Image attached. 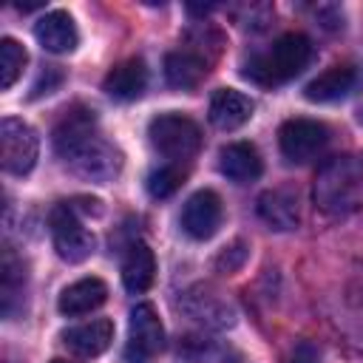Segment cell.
I'll use <instances>...</instances> for the list:
<instances>
[{
	"mask_svg": "<svg viewBox=\"0 0 363 363\" xmlns=\"http://www.w3.org/2000/svg\"><path fill=\"white\" fill-rule=\"evenodd\" d=\"M224 207L216 190H196L182 207V230L193 241H207L218 233Z\"/></svg>",
	"mask_w": 363,
	"mask_h": 363,
	"instance_id": "9c48e42d",
	"label": "cell"
},
{
	"mask_svg": "<svg viewBox=\"0 0 363 363\" xmlns=\"http://www.w3.org/2000/svg\"><path fill=\"white\" fill-rule=\"evenodd\" d=\"M147 85V65L145 60L133 57V60H125L119 65H113L102 82V91L111 96V99H119V102H130L136 96H142Z\"/></svg>",
	"mask_w": 363,
	"mask_h": 363,
	"instance_id": "2e32d148",
	"label": "cell"
},
{
	"mask_svg": "<svg viewBox=\"0 0 363 363\" xmlns=\"http://www.w3.org/2000/svg\"><path fill=\"white\" fill-rule=\"evenodd\" d=\"M34 37L37 43L51 51V54H68L79 45V31H77V23L68 11H48L37 20L34 26Z\"/></svg>",
	"mask_w": 363,
	"mask_h": 363,
	"instance_id": "7c38bea8",
	"label": "cell"
},
{
	"mask_svg": "<svg viewBox=\"0 0 363 363\" xmlns=\"http://www.w3.org/2000/svg\"><path fill=\"white\" fill-rule=\"evenodd\" d=\"M326 142H329V128L318 119H286L278 130L281 153L295 164L315 159L326 147Z\"/></svg>",
	"mask_w": 363,
	"mask_h": 363,
	"instance_id": "52a82bcc",
	"label": "cell"
},
{
	"mask_svg": "<svg viewBox=\"0 0 363 363\" xmlns=\"http://www.w3.org/2000/svg\"><path fill=\"white\" fill-rule=\"evenodd\" d=\"M292 363H320V349L309 340L298 343L295 352H292Z\"/></svg>",
	"mask_w": 363,
	"mask_h": 363,
	"instance_id": "4316f807",
	"label": "cell"
},
{
	"mask_svg": "<svg viewBox=\"0 0 363 363\" xmlns=\"http://www.w3.org/2000/svg\"><path fill=\"white\" fill-rule=\"evenodd\" d=\"M357 79L360 77H357L354 65H346V62L343 65H332V68H326L323 74H318L315 79L306 82L303 96L309 102H335V99L349 96L354 91Z\"/></svg>",
	"mask_w": 363,
	"mask_h": 363,
	"instance_id": "5bb4252c",
	"label": "cell"
},
{
	"mask_svg": "<svg viewBox=\"0 0 363 363\" xmlns=\"http://www.w3.org/2000/svg\"><path fill=\"white\" fill-rule=\"evenodd\" d=\"M96 133H99V130H96V116H94V111L77 105V108L65 111V116L57 122L51 142H54V150H57L62 159H68L74 150H79V147H82L91 136H96Z\"/></svg>",
	"mask_w": 363,
	"mask_h": 363,
	"instance_id": "30bf717a",
	"label": "cell"
},
{
	"mask_svg": "<svg viewBox=\"0 0 363 363\" xmlns=\"http://www.w3.org/2000/svg\"><path fill=\"white\" fill-rule=\"evenodd\" d=\"M309 57H312L309 37L301 31H289L278 37L267 51L255 54L244 65V77L258 85H281V82H289L295 74H301Z\"/></svg>",
	"mask_w": 363,
	"mask_h": 363,
	"instance_id": "7a4b0ae2",
	"label": "cell"
},
{
	"mask_svg": "<svg viewBox=\"0 0 363 363\" xmlns=\"http://www.w3.org/2000/svg\"><path fill=\"white\" fill-rule=\"evenodd\" d=\"M258 216L269 224V230H278V233L295 230L298 221H301V207H298L295 187L281 184V187L264 190L258 196Z\"/></svg>",
	"mask_w": 363,
	"mask_h": 363,
	"instance_id": "8fae6325",
	"label": "cell"
},
{
	"mask_svg": "<svg viewBox=\"0 0 363 363\" xmlns=\"http://www.w3.org/2000/svg\"><path fill=\"white\" fill-rule=\"evenodd\" d=\"M105 301H108V286L102 278H79L60 292L57 309L68 318H77V315H88L99 309Z\"/></svg>",
	"mask_w": 363,
	"mask_h": 363,
	"instance_id": "9a60e30c",
	"label": "cell"
},
{
	"mask_svg": "<svg viewBox=\"0 0 363 363\" xmlns=\"http://www.w3.org/2000/svg\"><path fill=\"white\" fill-rule=\"evenodd\" d=\"M150 145L167 159H187L201 147V130L190 116L159 113L147 125Z\"/></svg>",
	"mask_w": 363,
	"mask_h": 363,
	"instance_id": "3957f363",
	"label": "cell"
},
{
	"mask_svg": "<svg viewBox=\"0 0 363 363\" xmlns=\"http://www.w3.org/2000/svg\"><path fill=\"white\" fill-rule=\"evenodd\" d=\"M252 99L235 88H218L210 99V122L218 130H235L252 116Z\"/></svg>",
	"mask_w": 363,
	"mask_h": 363,
	"instance_id": "e0dca14e",
	"label": "cell"
},
{
	"mask_svg": "<svg viewBox=\"0 0 363 363\" xmlns=\"http://www.w3.org/2000/svg\"><path fill=\"white\" fill-rule=\"evenodd\" d=\"M79 176L91 179V182H111L113 176H119L122 170V153L108 142L102 139L99 133L91 136L79 150H74L68 159H65Z\"/></svg>",
	"mask_w": 363,
	"mask_h": 363,
	"instance_id": "ba28073f",
	"label": "cell"
},
{
	"mask_svg": "<svg viewBox=\"0 0 363 363\" xmlns=\"http://www.w3.org/2000/svg\"><path fill=\"white\" fill-rule=\"evenodd\" d=\"M48 227H51V241L54 250L62 261L68 264H79L85 258H91L96 238L94 233L79 221V216L74 213L71 204H57L48 216Z\"/></svg>",
	"mask_w": 363,
	"mask_h": 363,
	"instance_id": "277c9868",
	"label": "cell"
},
{
	"mask_svg": "<svg viewBox=\"0 0 363 363\" xmlns=\"http://www.w3.org/2000/svg\"><path fill=\"white\" fill-rule=\"evenodd\" d=\"M218 170L235 184H250L264 173L261 153L250 142H230L218 150Z\"/></svg>",
	"mask_w": 363,
	"mask_h": 363,
	"instance_id": "4fadbf2b",
	"label": "cell"
},
{
	"mask_svg": "<svg viewBox=\"0 0 363 363\" xmlns=\"http://www.w3.org/2000/svg\"><path fill=\"white\" fill-rule=\"evenodd\" d=\"M26 62H28L26 48H23L17 40L3 37V40H0V88H3V91H9V88L17 82V77H20L23 68H26Z\"/></svg>",
	"mask_w": 363,
	"mask_h": 363,
	"instance_id": "603a6c76",
	"label": "cell"
},
{
	"mask_svg": "<svg viewBox=\"0 0 363 363\" xmlns=\"http://www.w3.org/2000/svg\"><path fill=\"white\" fill-rule=\"evenodd\" d=\"M207 74V60L199 51H170L164 57V79L173 88L190 91Z\"/></svg>",
	"mask_w": 363,
	"mask_h": 363,
	"instance_id": "ffe728a7",
	"label": "cell"
},
{
	"mask_svg": "<svg viewBox=\"0 0 363 363\" xmlns=\"http://www.w3.org/2000/svg\"><path fill=\"white\" fill-rule=\"evenodd\" d=\"M156 278V258L153 250L145 241H133L122 258V284L128 292H145L150 289Z\"/></svg>",
	"mask_w": 363,
	"mask_h": 363,
	"instance_id": "d6986e66",
	"label": "cell"
},
{
	"mask_svg": "<svg viewBox=\"0 0 363 363\" xmlns=\"http://www.w3.org/2000/svg\"><path fill=\"white\" fill-rule=\"evenodd\" d=\"M184 312L193 318V320H199V323H204V326H216V329H224V326H233V320H235V312H233V306L230 303H224L216 292H187V298H184Z\"/></svg>",
	"mask_w": 363,
	"mask_h": 363,
	"instance_id": "7402d4cb",
	"label": "cell"
},
{
	"mask_svg": "<svg viewBox=\"0 0 363 363\" xmlns=\"http://www.w3.org/2000/svg\"><path fill=\"white\" fill-rule=\"evenodd\" d=\"M51 363H65V360H60V357H57V360H51Z\"/></svg>",
	"mask_w": 363,
	"mask_h": 363,
	"instance_id": "83f0119b",
	"label": "cell"
},
{
	"mask_svg": "<svg viewBox=\"0 0 363 363\" xmlns=\"http://www.w3.org/2000/svg\"><path fill=\"white\" fill-rule=\"evenodd\" d=\"M164 349V329L150 303H136L128 320V343L125 363H153Z\"/></svg>",
	"mask_w": 363,
	"mask_h": 363,
	"instance_id": "8992f818",
	"label": "cell"
},
{
	"mask_svg": "<svg viewBox=\"0 0 363 363\" xmlns=\"http://www.w3.org/2000/svg\"><path fill=\"white\" fill-rule=\"evenodd\" d=\"M0 298H3V315L14 318L17 309L23 306L26 295V267L23 261L11 252V247L3 250V264H0Z\"/></svg>",
	"mask_w": 363,
	"mask_h": 363,
	"instance_id": "44dd1931",
	"label": "cell"
},
{
	"mask_svg": "<svg viewBox=\"0 0 363 363\" xmlns=\"http://www.w3.org/2000/svg\"><path fill=\"white\" fill-rule=\"evenodd\" d=\"M244 261H247V247L238 241V244H233L230 250H224V252L216 258V267H218V272H235Z\"/></svg>",
	"mask_w": 363,
	"mask_h": 363,
	"instance_id": "484cf974",
	"label": "cell"
},
{
	"mask_svg": "<svg viewBox=\"0 0 363 363\" xmlns=\"http://www.w3.org/2000/svg\"><path fill=\"white\" fill-rule=\"evenodd\" d=\"M184 176H187V170H184L182 164H162V167H156V170L147 176L145 187H147V193H150L153 199H167V196H173V193L182 187Z\"/></svg>",
	"mask_w": 363,
	"mask_h": 363,
	"instance_id": "cb8c5ba5",
	"label": "cell"
},
{
	"mask_svg": "<svg viewBox=\"0 0 363 363\" xmlns=\"http://www.w3.org/2000/svg\"><path fill=\"white\" fill-rule=\"evenodd\" d=\"M111 340H113V320L108 318H96V320H88V323H79L62 332V343L82 357L102 354L111 346Z\"/></svg>",
	"mask_w": 363,
	"mask_h": 363,
	"instance_id": "ac0fdd59",
	"label": "cell"
},
{
	"mask_svg": "<svg viewBox=\"0 0 363 363\" xmlns=\"http://www.w3.org/2000/svg\"><path fill=\"white\" fill-rule=\"evenodd\" d=\"M65 79V74H62V68L60 65H45V71L37 77V82L31 85V94H28V99H40V96H45V94H51V91H57V85Z\"/></svg>",
	"mask_w": 363,
	"mask_h": 363,
	"instance_id": "d4e9b609",
	"label": "cell"
},
{
	"mask_svg": "<svg viewBox=\"0 0 363 363\" xmlns=\"http://www.w3.org/2000/svg\"><path fill=\"white\" fill-rule=\"evenodd\" d=\"M37 156H40L37 130L28 122L17 119V116H6L0 122V159H3V170L11 173V176H26L37 164Z\"/></svg>",
	"mask_w": 363,
	"mask_h": 363,
	"instance_id": "5b68a950",
	"label": "cell"
},
{
	"mask_svg": "<svg viewBox=\"0 0 363 363\" xmlns=\"http://www.w3.org/2000/svg\"><path fill=\"white\" fill-rule=\"evenodd\" d=\"M315 204L329 216H349L363 204V167L354 156H335L320 164Z\"/></svg>",
	"mask_w": 363,
	"mask_h": 363,
	"instance_id": "6da1fadb",
	"label": "cell"
}]
</instances>
